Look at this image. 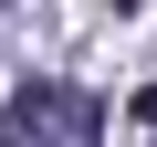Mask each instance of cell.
<instances>
[{
	"instance_id": "1",
	"label": "cell",
	"mask_w": 157,
	"mask_h": 147,
	"mask_svg": "<svg viewBox=\"0 0 157 147\" xmlns=\"http://www.w3.org/2000/svg\"><path fill=\"white\" fill-rule=\"evenodd\" d=\"M0 137H42V147H94L105 137V105L84 84H21L0 105Z\"/></svg>"
},
{
	"instance_id": "2",
	"label": "cell",
	"mask_w": 157,
	"mask_h": 147,
	"mask_svg": "<svg viewBox=\"0 0 157 147\" xmlns=\"http://www.w3.org/2000/svg\"><path fill=\"white\" fill-rule=\"evenodd\" d=\"M126 116H136V126H157V84H147V95H136V105H126Z\"/></svg>"
},
{
	"instance_id": "3",
	"label": "cell",
	"mask_w": 157,
	"mask_h": 147,
	"mask_svg": "<svg viewBox=\"0 0 157 147\" xmlns=\"http://www.w3.org/2000/svg\"><path fill=\"white\" fill-rule=\"evenodd\" d=\"M115 11H136V0H115Z\"/></svg>"
}]
</instances>
